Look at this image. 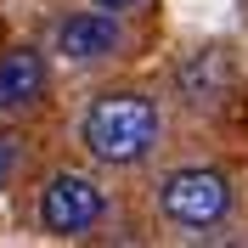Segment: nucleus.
<instances>
[{
    "label": "nucleus",
    "instance_id": "nucleus-5",
    "mask_svg": "<svg viewBox=\"0 0 248 248\" xmlns=\"http://www.w3.org/2000/svg\"><path fill=\"white\" fill-rule=\"evenodd\" d=\"M46 96V57L34 46H12L0 57V119H23Z\"/></svg>",
    "mask_w": 248,
    "mask_h": 248
},
{
    "label": "nucleus",
    "instance_id": "nucleus-6",
    "mask_svg": "<svg viewBox=\"0 0 248 248\" xmlns=\"http://www.w3.org/2000/svg\"><path fill=\"white\" fill-rule=\"evenodd\" d=\"M17 164V141H0V186H6V175H12Z\"/></svg>",
    "mask_w": 248,
    "mask_h": 248
},
{
    "label": "nucleus",
    "instance_id": "nucleus-2",
    "mask_svg": "<svg viewBox=\"0 0 248 248\" xmlns=\"http://www.w3.org/2000/svg\"><path fill=\"white\" fill-rule=\"evenodd\" d=\"M158 209L164 220L186 226V232H203V226H220L226 209H232V181L220 170H203V164H186V170H170L158 181Z\"/></svg>",
    "mask_w": 248,
    "mask_h": 248
},
{
    "label": "nucleus",
    "instance_id": "nucleus-7",
    "mask_svg": "<svg viewBox=\"0 0 248 248\" xmlns=\"http://www.w3.org/2000/svg\"><path fill=\"white\" fill-rule=\"evenodd\" d=\"M91 6H102V12H130L136 0H91Z\"/></svg>",
    "mask_w": 248,
    "mask_h": 248
},
{
    "label": "nucleus",
    "instance_id": "nucleus-3",
    "mask_svg": "<svg viewBox=\"0 0 248 248\" xmlns=\"http://www.w3.org/2000/svg\"><path fill=\"white\" fill-rule=\"evenodd\" d=\"M102 209H108L102 186H96L91 175H79V170H57L46 181V192H40V226H46L51 237H85V232H96Z\"/></svg>",
    "mask_w": 248,
    "mask_h": 248
},
{
    "label": "nucleus",
    "instance_id": "nucleus-4",
    "mask_svg": "<svg viewBox=\"0 0 248 248\" xmlns=\"http://www.w3.org/2000/svg\"><path fill=\"white\" fill-rule=\"evenodd\" d=\"M51 51L62 62H108L124 51V29H119V12H74L62 17L57 34H51Z\"/></svg>",
    "mask_w": 248,
    "mask_h": 248
},
{
    "label": "nucleus",
    "instance_id": "nucleus-1",
    "mask_svg": "<svg viewBox=\"0 0 248 248\" xmlns=\"http://www.w3.org/2000/svg\"><path fill=\"white\" fill-rule=\"evenodd\" d=\"M158 136H164V119H158L153 96H141V91H102L79 119L85 153L96 164H113V170L141 164L158 147Z\"/></svg>",
    "mask_w": 248,
    "mask_h": 248
}]
</instances>
